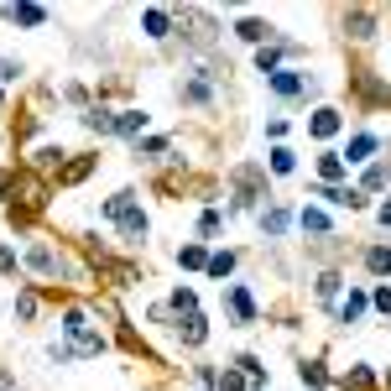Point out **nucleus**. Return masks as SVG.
<instances>
[{
  "instance_id": "nucleus-1",
  "label": "nucleus",
  "mask_w": 391,
  "mask_h": 391,
  "mask_svg": "<svg viewBox=\"0 0 391 391\" xmlns=\"http://www.w3.org/2000/svg\"><path fill=\"white\" fill-rule=\"evenodd\" d=\"M63 329H68V339H73V355H100L105 350V334H94L89 323H84V313H68Z\"/></svg>"
},
{
  "instance_id": "nucleus-2",
  "label": "nucleus",
  "mask_w": 391,
  "mask_h": 391,
  "mask_svg": "<svg viewBox=\"0 0 391 391\" xmlns=\"http://www.w3.org/2000/svg\"><path fill=\"white\" fill-rule=\"evenodd\" d=\"M183 26H188L183 37H188L193 47H209V42H214V21L204 16V10H183Z\"/></svg>"
},
{
  "instance_id": "nucleus-3",
  "label": "nucleus",
  "mask_w": 391,
  "mask_h": 391,
  "mask_svg": "<svg viewBox=\"0 0 391 391\" xmlns=\"http://www.w3.org/2000/svg\"><path fill=\"white\" fill-rule=\"evenodd\" d=\"M271 89L292 100V94H302V89H308V79H302V73H292V68H277V73H271Z\"/></svg>"
},
{
  "instance_id": "nucleus-4",
  "label": "nucleus",
  "mask_w": 391,
  "mask_h": 391,
  "mask_svg": "<svg viewBox=\"0 0 391 391\" xmlns=\"http://www.w3.org/2000/svg\"><path fill=\"white\" fill-rule=\"evenodd\" d=\"M26 261H31V266H37V271H42V277H58V271H63V261H58V256H52V251H47V245H31V251H26Z\"/></svg>"
},
{
  "instance_id": "nucleus-5",
  "label": "nucleus",
  "mask_w": 391,
  "mask_h": 391,
  "mask_svg": "<svg viewBox=\"0 0 391 391\" xmlns=\"http://www.w3.org/2000/svg\"><path fill=\"white\" fill-rule=\"evenodd\" d=\"M6 21H21V26H42V21H47V10H42V6H6Z\"/></svg>"
},
{
  "instance_id": "nucleus-6",
  "label": "nucleus",
  "mask_w": 391,
  "mask_h": 391,
  "mask_svg": "<svg viewBox=\"0 0 391 391\" xmlns=\"http://www.w3.org/2000/svg\"><path fill=\"white\" fill-rule=\"evenodd\" d=\"M230 313H235L240 323L256 319V302H251V292H245V287H230Z\"/></svg>"
},
{
  "instance_id": "nucleus-7",
  "label": "nucleus",
  "mask_w": 391,
  "mask_h": 391,
  "mask_svg": "<svg viewBox=\"0 0 391 391\" xmlns=\"http://www.w3.org/2000/svg\"><path fill=\"white\" fill-rule=\"evenodd\" d=\"M344 26H350V37H376V16H371V10H350Z\"/></svg>"
},
{
  "instance_id": "nucleus-8",
  "label": "nucleus",
  "mask_w": 391,
  "mask_h": 391,
  "mask_svg": "<svg viewBox=\"0 0 391 391\" xmlns=\"http://www.w3.org/2000/svg\"><path fill=\"white\" fill-rule=\"evenodd\" d=\"M121 235H125V240H130V245H136V240H141V235H146V214H136V209H125V214H121Z\"/></svg>"
},
{
  "instance_id": "nucleus-9",
  "label": "nucleus",
  "mask_w": 391,
  "mask_h": 391,
  "mask_svg": "<svg viewBox=\"0 0 391 391\" xmlns=\"http://www.w3.org/2000/svg\"><path fill=\"white\" fill-rule=\"evenodd\" d=\"M178 334H183V344H204V334H209V329H204L199 313H188V319L178 323Z\"/></svg>"
},
{
  "instance_id": "nucleus-10",
  "label": "nucleus",
  "mask_w": 391,
  "mask_h": 391,
  "mask_svg": "<svg viewBox=\"0 0 391 391\" xmlns=\"http://www.w3.org/2000/svg\"><path fill=\"white\" fill-rule=\"evenodd\" d=\"M376 146H381V141H376V136H371V130H360V136H355V141H350V162H365V157H371V151H376Z\"/></svg>"
},
{
  "instance_id": "nucleus-11",
  "label": "nucleus",
  "mask_w": 391,
  "mask_h": 391,
  "mask_svg": "<svg viewBox=\"0 0 391 391\" xmlns=\"http://www.w3.org/2000/svg\"><path fill=\"white\" fill-rule=\"evenodd\" d=\"M141 125H146V115H141V110H121V115H115V130H121V136H136Z\"/></svg>"
},
{
  "instance_id": "nucleus-12",
  "label": "nucleus",
  "mask_w": 391,
  "mask_h": 391,
  "mask_svg": "<svg viewBox=\"0 0 391 391\" xmlns=\"http://www.w3.org/2000/svg\"><path fill=\"white\" fill-rule=\"evenodd\" d=\"M339 130V110H319L313 115V136H334Z\"/></svg>"
},
{
  "instance_id": "nucleus-13",
  "label": "nucleus",
  "mask_w": 391,
  "mask_h": 391,
  "mask_svg": "<svg viewBox=\"0 0 391 391\" xmlns=\"http://www.w3.org/2000/svg\"><path fill=\"white\" fill-rule=\"evenodd\" d=\"M89 167H94V157H79V162H68V167L58 172V183H79V178H89Z\"/></svg>"
},
{
  "instance_id": "nucleus-14",
  "label": "nucleus",
  "mask_w": 391,
  "mask_h": 391,
  "mask_svg": "<svg viewBox=\"0 0 391 391\" xmlns=\"http://www.w3.org/2000/svg\"><path fill=\"white\" fill-rule=\"evenodd\" d=\"M365 266H371L376 277H386V271H391V251H386V245H376V251L365 256Z\"/></svg>"
},
{
  "instance_id": "nucleus-15",
  "label": "nucleus",
  "mask_w": 391,
  "mask_h": 391,
  "mask_svg": "<svg viewBox=\"0 0 391 391\" xmlns=\"http://www.w3.org/2000/svg\"><path fill=\"white\" fill-rule=\"evenodd\" d=\"M360 313H365V298H360V292H350V302L339 308V323H355Z\"/></svg>"
},
{
  "instance_id": "nucleus-16",
  "label": "nucleus",
  "mask_w": 391,
  "mask_h": 391,
  "mask_svg": "<svg viewBox=\"0 0 391 391\" xmlns=\"http://www.w3.org/2000/svg\"><path fill=\"white\" fill-rule=\"evenodd\" d=\"M277 63H282V47H261L256 52V68L261 73H277Z\"/></svg>"
},
{
  "instance_id": "nucleus-17",
  "label": "nucleus",
  "mask_w": 391,
  "mask_h": 391,
  "mask_svg": "<svg viewBox=\"0 0 391 391\" xmlns=\"http://www.w3.org/2000/svg\"><path fill=\"white\" fill-rule=\"evenodd\" d=\"M141 26H146V37H167V16H162V10H146Z\"/></svg>"
},
{
  "instance_id": "nucleus-18",
  "label": "nucleus",
  "mask_w": 391,
  "mask_h": 391,
  "mask_svg": "<svg viewBox=\"0 0 391 391\" xmlns=\"http://www.w3.org/2000/svg\"><path fill=\"white\" fill-rule=\"evenodd\" d=\"M302 381H308V386H329V376H323L319 360H302Z\"/></svg>"
},
{
  "instance_id": "nucleus-19",
  "label": "nucleus",
  "mask_w": 391,
  "mask_h": 391,
  "mask_svg": "<svg viewBox=\"0 0 391 391\" xmlns=\"http://www.w3.org/2000/svg\"><path fill=\"white\" fill-rule=\"evenodd\" d=\"M319 172H323V178H339V172H344V157H334V151H323V162H319Z\"/></svg>"
},
{
  "instance_id": "nucleus-20",
  "label": "nucleus",
  "mask_w": 391,
  "mask_h": 391,
  "mask_svg": "<svg viewBox=\"0 0 391 391\" xmlns=\"http://www.w3.org/2000/svg\"><path fill=\"white\" fill-rule=\"evenodd\" d=\"M386 183H391V167H386V162H376V167L365 172V188H386Z\"/></svg>"
},
{
  "instance_id": "nucleus-21",
  "label": "nucleus",
  "mask_w": 391,
  "mask_h": 391,
  "mask_svg": "<svg viewBox=\"0 0 391 391\" xmlns=\"http://www.w3.org/2000/svg\"><path fill=\"white\" fill-rule=\"evenodd\" d=\"M178 261H183V266H209V256H204V245H183V251H178Z\"/></svg>"
},
{
  "instance_id": "nucleus-22",
  "label": "nucleus",
  "mask_w": 391,
  "mask_h": 391,
  "mask_svg": "<svg viewBox=\"0 0 391 391\" xmlns=\"http://www.w3.org/2000/svg\"><path fill=\"white\" fill-rule=\"evenodd\" d=\"M240 37L245 42H261V37H271V26H266V21H240Z\"/></svg>"
},
{
  "instance_id": "nucleus-23",
  "label": "nucleus",
  "mask_w": 391,
  "mask_h": 391,
  "mask_svg": "<svg viewBox=\"0 0 391 391\" xmlns=\"http://www.w3.org/2000/svg\"><path fill=\"white\" fill-rule=\"evenodd\" d=\"M302 230H313V235H323V230H329V220H323V214H319V209H302Z\"/></svg>"
},
{
  "instance_id": "nucleus-24",
  "label": "nucleus",
  "mask_w": 391,
  "mask_h": 391,
  "mask_svg": "<svg viewBox=\"0 0 391 391\" xmlns=\"http://www.w3.org/2000/svg\"><path fill=\"white\" fill-rule=\"evenodd\" d=\"M271 167H277V172H292V167H298V157H292L287 146H277V151H271Z\"/></svg>"
},
{
  "instance_id": "nucleus-25",
  "label": "nucleus",
  "mask_w": 391,
  "mask_h": 391,
  "mask_svg": "<svg viewBox=\"0 0 391 391\" xmlns=\"http://www.w3.org/2000/svg\"><path fill=\"white\" fill-rule=\"evenodd\" d=\"M261 224H266V235H282V230H287V209H271Z\"/></svg>"
},
{
  "instance_id": "nucleus-26",
  "label": "nucleus",
  "mask_w": 391,
  "mask_h": 391,
  "mask_svg": "<svg viewBox=\"0 0 391 391\" xmlns=\"http://www.w3.org/2000/svg\"><path fill=\"white\" fill-rule=\"evenodd\" d=\"M58 162H63V146H42L37 151V167H58Z\"/></svg>"
},
{
  "instance_id": "nucleus-27",
  "label": "nucleus",
  "mask_w": 391,
  "mask_h": 391,
  "mask_svg": "<svg viewBox=\"0 0 391 391\" xmlns=\"http://www.w3.org/2000/svg\"><path fill=\"white\" fill-rule=\"evenodd\" d=\"M31 313H37V298H31V292H21V298H16V319H31Z\"/></svg>"
},
{
  "instance_id": "nucleus-28",
  "label": "nucleus",
  "mask_w": 391,
  "mask_h": 391,
  "mask_svg": "<svg viewBox=\"0 0 391 391\" xmlns=\"http://www.w3.org/2000/svg\"><path fill=\"white\" fill-rule=\"evenodd\" d=\"M235 266V256H209V277H224Z\"/></svg>"
},
{
  "instance_id": "nucleus-29",
  "label": "nucleus",
  "mask_w": 391,
  "mask_h": 391,
  "mask_svg": "<svg viewBox=\"0 0 391 391\" xmlns=\"http://www.w3.org/2000/svg\"><path fill=\"white\" fill-rule=\"evenodd\" d=\"M220 391H245V376H235V371H224V376H220Z\"/></svg>"
},
{
  "instance_id": "nucleus-30",
  "label": "nucleus",
  "mask_w": 391,
  "mask_h": 391,
  "mask_svg": "<svg viewBox=\"0 0 391 391\" xmlns=\"http://www.w3.org/2000/svg\"><path fill=\"white\" fill-rule=\"evenodd\" d=\"M334 292H339V277H319V298H323V302H329V298H334Z\"/></svg>"
},
{
  "instance_id": "nucleus-31",
  "label": "nucleus",
  "mask_w": 391,
  "mask_h": 391,
  "mask_svg": "<svg viewBox=\"0 0 391 391\" xmlns=\"http://www.w3.org/2000/svg\"><path fill=\"white\" fill-rule=\"evenodd\" d=\"M172 308H178V313H193V292H172Z\"/></svg>"
},
{
  "instance_id": "nucleus-32",
  "label": "nucleus",
  "mask_w": 391,
  "mask_h": 391,
  "mask_svg": "<svg viewBox=\"0 0 391 391\" xmlns=\"http://www.w3.org/2000/svg\"><path fill=\"white\" fill-rule=\"evenodd\" d=\"M21 73V63H10V58H0V79H16Z\"/></svg>"
},
{
  "instance_id": "nucleus-33",
  "label": "nucleus",
  "mask_w": 391,
  "mask_h": 391,
  "mask_svg": "<svg viewBox=\"0 0 391 391\" xmlns=\"http://www.w3.org/2000/svg\"><path fill=\"white\" fill-rule=\"evenodd\" d=\"M0 271H16V256H10V245H0Z\"/></svg>"
},
{
  "instance_id": "nucleus-34",
  "label": "nucleus",
  "mask_w": 391,
  "mask_h": 391,
  "mask_svg": "<svg viewBox=\"0 0 391 391\" xmlns=\"http://www.w3.org/2000/svg\"><path fill=\"white\" fill-rule=\"evenodd\" d=\"M376 308H381V313H391V287H381V292H376Z\"/></svg>"
},
{
  "instance_id": "nucleus-35",
  "label": "nucleus",
  "mask_w": 391,
  "mask_h": 391,
  "mask_svg": "<svg viewBox=\"0 0 391 391\" xmlns=\"http://www.w3.org/2000/svg\"><path fill=\"white\" fill-rule=\"evenodd\" d=\"M6 193H10V178H6V172H0V199H6Z\"/></svg>"
},
{
  "instance_id": "nucleus-36",
  "label": "nucleus",
  "mask_w": 391,
  "mask_h": 391,
  "mask_svg": "<svg viewBox=\"0 0 391 391\" xmlns=\"http://www.w3.org/2000/svg\"><path fill=\"white\" fill-rule=\"evenodd\" d=\"M381 224H391V204H386V209H381Z\"/></svg>"
},
{
  "instance_id": "nucleus-37",
  "label": "nucleus",
  "mask_w": 391,
  "mask_h": 391,
  "mask_svg": "<svg viewBox=\"0 0 391 391\" xmlns=\"http://www.w3.org/2000/svg\"><path fill=\"white\" fill-rule=\"evenodd\" d=\"M0 391H10V376H0Z\"/></svg>"
},
{
  "instance_id": "nucleus-38",
  "label": "nucleus",
  "mask_w": 391,
  "mask_h": 391,
  "mask_svg": "<svg viewBox=\"0 0 391 391\" xmlns=\"http://www.w3.org/2000/svg\"><path fill=\"white\" fill-rule=\"evenodd\" d=\"M386 391H391V376H386Z\"/></svg>"
}]
</instances>
